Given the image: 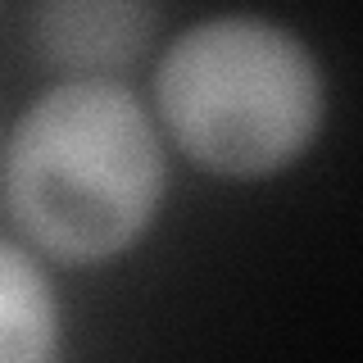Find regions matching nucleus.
<instances>
[{
	"label": "nucleus",
	"mask_w": 363,
	"mask_h": 363,
	"mask_svg": "<svg viewBox=\"0 0 363 363\" xmlns=\"http://www.w3.org/2000/svg\"><path fill=\"white\" fill-rule=\"evenodd\" d=\"M168 155L141 96L118 77L55 82L5 145L9 218L60 264H105L155 223Z\"/></svg>",
	"instance_id": "obj_1"
},
{
	"label": "nucleus",
	"mask_w": 363,
	"mask_h": 363,
	"mask_svg": "<svg viewBox=\"0 0 363 363\" xmlns=\"http://www.w3.org/2000/svg\"><path fill=\"white\" fill-rule=\"evenodd\" d=\"M155 105L182 155L218 177H268L313 145L323 68L291 28L255 14L191 23L155 68Z\"/></svg>",
	"instance_id": "obj_2"
},
{
	"label": "nucleus",
	"mask_w": 363,
	"mask_h": 363,
	"mask_svg": "<svg viewBox=\"0 0 363 363\" xmlns=\"http://www.w3.org/2000/svg\"><path fill=\"white\" fill-rule=\"evenodd\" d=\"M159 28L155 5H123V0H60V5L32 9V50L45 68L77 77L123 73L150 50Z\"/></svg>",
	"instance_id": "obj_3"
},
{
	"label": "nucleus",
	"mask_w": 363,
	"mask_h": 363,
	"mask_svg": "<svg viewBox=\"0 0 363 363\" xmlns=\"http://www.w3.org/2000/svg\"><path fill=\"white\" fill-rule=\"evenodd\" d=\"M0 363H60L55 286L14 241H0Z\"/></svg>",
	"instance_id": "obj_4"
}]
</instances>
